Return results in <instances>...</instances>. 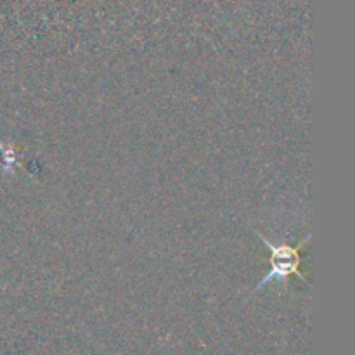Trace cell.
<instances>
[{
	"instance_id": "6da1fadb",
	"label": "cell",
	"mask_w": 355,
	"mask_h": 355,
	"mask_svg": "<svg viewBox=\"0 0 355 355\" xmlns=\"http://www.w3.org/2000/svg\"><path fill=\"white\" fill-rule=\"evenodd\" d=\"M257 236H260V238H262V241L266 243L267 248H269L270 253H272V255H270L272 270L269 272V276L263 277L262 283L257 286L255 291H259L260 288H262L266 283H269L270 279L288 281V276H290V274H295V276L300 277L302 281H305V276L302 274V270H300V262H302L300 248L304 246V243L307 241L309 236H305V239L298 246H288V245L276 246V245H272L270 241H267V239L263 238L262 234H259V232H257Z\"/></svg>"
}]
</instances>
